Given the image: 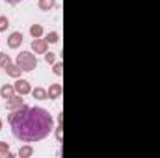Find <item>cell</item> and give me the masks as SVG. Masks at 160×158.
I'll return each instance as SVG.
<instances>
[{
	"instance_id": "e0dca14e",
	"label": "cell",
	"mask_w": 160,
	"mask_h": 158,
	"mask_svg": "<svg viewBox=\"0 0 160 158\" xmlns=\"http://www.w3.org/2000/svg\"><path fill=\"white\" fill-rule=\"evenodd\" d=\"M8 26H9V21H8V17L0 15V32H4V30H6Z\"/></svg>"
},
{
	"instance_id": "44dd1931",
	"label": "cell",
	"mask_w": 160,
	"mask_h": 158,
	"mask_svg": "<svg viewBox=\"0 0 160 158\" xmlns=\"http://www.w3.org/2000/svg\"><path fill=\"white\" fill-rule=\"evenodd\" d=\"M4 2H8V4H19V2H22V0H4Z\"/></svg>"
},
{
	"instance_id": "ffe728a7",
	"label": "cell",
	"mask_w": 160,
	"mask_h": 158,
	"mask_svg": "<svg viewBox=\"0 0 160 158\" xmlns=\"http://www.w3.org/2000/svg\"><path fill=\"white\" fill-rule=\"evenodd\" d=\"M56 138L62 141V116H60V119H58V128H56Z\"/></svg>"
},
{
	"instance_id": "7402d4cb",
	"label": "cell",
	"mask_w": 160,
	"mask_h": 158,
	"mask_svg": "<svg viewBox=\"0 0 160 158\" xmlns=\"http://www.w3.org/2000/svg\"><path fill=\"white\" fill-rule=\"evenodd\" d=\"M0 130H2V119H0Z\"/></svg>"
},
{
	"instance_id": "ac0fdd59",
	"label": "cell",
	"mask_w": 160,
	"mask_h": 158,
	"mask_svg": "<svg viewBox=\"0 0 160 158\" xmlns=\"http://www.w3.org/2000/svg\"><path fill=\"white\" fill-rule=\"evenodd\" d=\"M8 153H9V145H8L6 141H0V155L6 158V155H8Z\"/></svg>"
},
{
	"instance_id": "5bb4252c",
	"label": "cell",
	"mask_w": 160,
	"mask_h": 158,
	"mask_svg": "<svg viewBox=\"0 0 160 158\" xmlns=\"http://www.w3.org/2000/svg\"><path fill=\"white\" fill-rule=\"evenodd\" d=\"M11 63V58H9V54H6V52H0V67L4 69L6 65H9Z\"/></svg>"
},
{
	"instance_id": "277c9868",
	"label": "cell",
	"mask_w": 160,
	"mask_h": 158,
	"mask_svg": "<svg viewBox=\"0 0 160 158\" xmlns=\"http://www.w3.org/2000/svg\"><path fill=\"white\" fill-rule=\"evenodd\" d=\"M21 45H22V34H21V32L9 34V37H8V47H9V48H19Z\"/></svg>"
},
{
	"instance_id": "8992f818",
	"label": "cell",
	"mask_w": 160,
	"mask_h": 158,
	"mask_svg": "<svg viewBox=\"0 0 160 158\" xmlns=\"http://www.w3.org/2000/svg\"><path fill=\"white\" fill-rule=\"evenodd\" d=\"M32 48L36 50V54H45L47 48H48V43H47V39H39V37H36V39L32 41Z\"/></svg>"
},
{
	"instance_id": "8fae6325",
	"label": "cell",
	"mask_w": 160,
	"mask_h": 158,
	"mask_svg": "<svg viewBox=\"0 0 160 158\" xmlns=\"http://www.w3.org/2000/svg\"><path fill=\"white\" fill-rule=\"evenodd\" d=\"M32 155H34V149H32L30 145H24V147L19 149V156L21 158H30Z\"/></svg>"
},
{
	"instance_id": "7a4b0ae2",
	"label": "cell",
	"mask_w": 160,
	"mask_h": 158,
	"mask_svg": "<svg viewBox=\"0 0 160 158\" xmlns=\"http://www.w3.org/2000/svg\"><path fill=\"white\" fill-rule=\"evenodd\" d=\"M17 65H19L24 73H30V71H34V69L38 67V58H36L32 52L22 50V52L17 56Z\"/></svg>"
},
{
	"instance_id": "5b68a950",
	"label": "cell",
	"mask_w": 160,
	"mask_h": 158,
	"mask_svg": "<svg viewBox=\"0 0 160 158\" xmlns=\"http://www.w3.org/2000/svg\"><path fill=\"white\" fill-rule=\"evenodd\" d=\"M21 106H24V104H22V95H13V97H9L8 102H6V108H8V110H17V108H21Z\"/></svg>"
},
{
	"instance_id": "9a60e30c",
	"label": "cell",
	"mask_w": 160,
	"mask_h": 158,
	"mask_svg": "<svg viewBox=\"0 0 160 158\" xmlns=\"http://www.w3.org/2000/svg\"><path fill=\"white\" fill-rule=\"evenodd\" d=\"M45 39H47V43H58V41H60V36H58L56 32H50V34L45 36Z\"/></svg>"
},
{
	"instance_id": "9c48e42d",
	"label": "cell",
	"mask_w": 160,
	"mask_h": 158,
	"mask_svg": "<svg viewBox=\"0 0 160 158\" xmlns=\"http://www.w3.org/2000/svg\"><path fill=\"white\" fill-rule=\"evenodd\" d=\"M0 95H2L4 99H9V97H13V95H15V87H13V86H9V84H6V86L0 89Z\"/></svg>"
},
{
	"instance_id": "d6986e66",
	"label": "cell",
	"mask_w": 160,
	"mask_h": 158,
	"mask_svg": "<svg viewBox=\"0 0 160 158\" xmlns=\"http://www.w3.org/2000/svg\"><path fill=\"white\" fill-rule=\"evenodd\" d=\"M45 60H47V63H54V62H56L54 52H45Z\"/></svg>"
},
{
	"instance_id": "6da1fadb",
	"label": "cell",
	"mask_w": 160,
	"mask_h": 158,
	"mask_svg": "<svg viewBox=\"0 0 160 158\" xmlns=\"http://www.w3.org/2000/svg\"><path fill=\"white\" fill-rule=\"evenodd\" d=\"M8 121L11 125L13 136L26 143L45 140L54 128L52 116L39 106H21L11 110Z\"/></svg>"
},
{
	"instance_id": "ba28073f",
	"label": "cell",
	"mask_w": 160,
	"mask_h": 158,
	"mask_svg": "<svg viewBox=\"0 0 160 158\" xmlns=\"http://www.w3.org/2000/svg\"><path fill=\"white\" fill-rule=\"evenodd\" d=\"M4 71H6L9 77H15V78H19V77H21V73H22V69H21L19 65H13V63L6 65V67H4Z\"/></svg>"
},
{
	"instance_id": "3957f363",
	"label": "cell",
	"mask_w": 160,
	"mask_h": 158,
	"mask_svg": "<svg viewBox=\"0 0 160 158\" xmlns=\"http://www.w3.org/2000/svg\"><path fill=\"white\" fill-rule=\"evenodd\" d=\"M13 87H15V91H17L19 95H28V93H32V87H30V82H28V80H22V78L17 80Z\"/></svg>"
},
{
	"instance_id": "4fadbf2b",
	"label": "cell",
	"mask_w": 160,
	"mask_h": 158,
	"mask_svg": "<svg viewBox=\"0 0 160 158\" xmlns=\"http://www.w3.org/2000/svg\"><path fill=\"white\" fill-rule=\"evenodd\" d=\"M30 34H32L34 39H36V37H41V36H43V28H41V24H32V26H30Z\"/></svg>"
},
{
	"instance_id": "30bf717a",
	"label": "cell",
	"mask_w": 160,
	"mask_h": 158,
	"mask_svg": "<svg viewBox=\"0 0 160 158\" xmlns=\"http://www.w3.org/2000/svg\"><path fill=\"white\" fill-rule=\"evenodd\" d=\"M32 95H34V99H39V101H45V99H48V93H47L43 87H36V89L32 91Z\"/></svg>"
},
{
	"instance_id": "52a82bcc",
	"label": "cell",
	"mask_w": 160,
	"mask_h": 158,
	"mask_svg": "<svg viewBox=\"0 0 160 158\" xmlns=\"http://www.w3.org/2000/svg\"><path fill=\"white\" fill-rule=\"evenodd\" d=\"M48 99L50 101H54V99H58L60 95H62V84H50V87H48Z\"/></svg>"
},
{
	"instance_id": "2e32d148",
	"label": "cell",
	"mask_w": 160,
	"mask_h": 158,
	"mask_svg": "<svg viewBox=\"0 0 160 158\" xmlns=\"http://www.w3.org/2000/svg\"><path fill=\"white\" fill-rule=\"evenodd\" d=\"M52 73H54L56 77H62V75H63V65H62V62H58V63L54 65V69H52Z\"/></svg>"
},
{
	"instance_id": "7c38bea8",
	"label": "cell",
	"mask_w": 160,
	"mask_h": 158,
	"mask_svg": "<svg viewBox=\"0 0 160 158\" xmlns=\"http://www.w3.org/2000/svg\"><path fill=\"white\" fill-rule=\"evenodd\" d=\"M39 9H45V11H48V9H52L54 6H56V0H39Z\"/></svg>"
}]
</instances>
